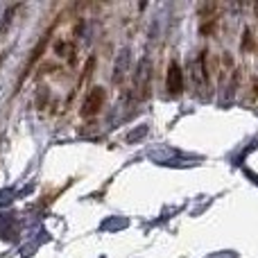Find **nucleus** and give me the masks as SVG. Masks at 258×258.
I'll return each instance as SVG.
<instances>
[{"mask_svg":"<svg viewBox=\"0 0 258 258\" xmlns=\"http://www.w3.org/2000/svg\"><path fill=\"white\" fill-rule=\"evenodd\" d=\"M165 89L170 91L172 95H179L183 91V75H181V68L179 63H170L168 68V77H165Z\"/></svg>","mask_w":258,"mask_h":258,"instance_id":"nucleus-2","label":"nucleus"},{"mask_svg":"<svg viewBox=\"0 0 258 258\" xmlns=\"http://www.w3.org/2000/svg\"><path fill=\"white\" fill-rule=\"evenodd\" d=\"M104 100H107V93H104L102 86H93V89L84 95V102H82V118L98 116L100 109L104 107Z\"/></svg>","mask_w":258,"mask_h":258,"instance_id":"nucleus-1","label":"nucleus"}]
</instances>
